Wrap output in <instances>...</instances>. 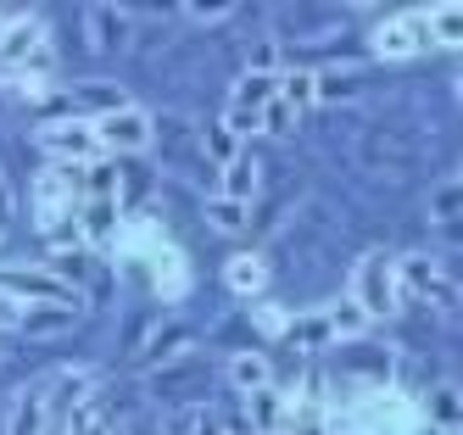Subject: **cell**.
Instances as JSON below:
<instances>
[{
	"mask_svg": "<svg viewBox=\"0 0 463 435\" xmlns=\"http://www.w3.org/2000/svg\"><path fill=\"white\" fill-rule=\"evenodd\" d=\"M184 17H195L202 28H218V23L235 17V6H184Z\"/></svg>",
	"mask_w": 463,
	"mask_h": 435,
	"instance_id": "cell-31",
	"label": "cell"
},
{
	"mask_svg": "<svg viewBox=\"0 0 463 435\" xmlns=\"http://www.w3.org/2000/svg\"><path fill=\"white\" fill-rule=\"evenodd\" d=\"M68 100H73V107H84L90 118H107V112L135 107V100H128V90H123L118 79H79V84L68 90Z\"/></svg>",
	"mask_w": 463,
	"mask_h": 435,
	"instance_id": "cell-11",
	"label": "cell"
},
{
	"mask_svg": "<svg viewBox=\"0 0 463 435\" xmlns=\"http://www.w3.org/2000/svg\"><path fill=\"white\" fill-rule=\"evenodd\" d=\"M40 45H45V17H40V12L6 17V23H0V73H12V67H23V61L34 56Z\"/></svg>",
	"mask_w": 463,
	"mask_h": 435,
	"instance_id": "cell-8",
	"label": "cell"
},
{
	"mask_svg": "<svg viewBox=\"0 0 463 435\" xmlns=\"http://www.w3.org/2000/svg\"><path fill=\"white\" fill-rule=\"evenodd\" d=\"M6 435H45V396H40V385H34V391H23V396L12 402Z\"/></svg>",
	"mask_w": 463,
	"mask_h": 435,
	"instance_id": "cell-20",
	"label": "cell"
},
{
	"mask_svg": "<svg viewBox=\"0 0 463 435\" xmlns=\"http://www.w3.org/2000/svg\"><path fill=\"white\" fill-rule=\"evenodd\" d=\"M73 318L79 313H68V307H34V301H23L17 329H28V335H56V329H73Z\"/></svg>",
	"mask_w": 463,
	"mask_h": 435,
	"instance_id": "cell-25",
	"label": "cell"
},
{
	"mask_svg": "<svg viewBox=\"0 0 463 435\" xmlns=\"http://www.w3.org/2000/svg\"><path fill=\"white\" fill-rule=\"evenodd\" d=\"M12 357V346H6V335H0V363H6Z\"/></svg>",
	"mask_w": 463,
	"mask_h": 435,
	"instance_id": "cell-32",
	"label": "cell"
},
{
	"mask_svg": "<svg viewBox=\"0 0 463 435\" xmlns=\"http://www.w3.org/2000/svg\"><path fill=\"white\" fill-rule=\"evenodd\" d=\"M424 218L436 223V229H452V223L463 218V179H458V174H447L436 190L424 195Z\"/></svg>",
	"mask_w": 463,
	"mask_h": 435,
	"instance_id": "cell-17",
	"label": "cell"
},
{
	"mask_svg": "<svg viewBox=\"0 0 463 435\" xmlns=\"http://www.w3.org/2000/svg\"><path fill=\"white\" fill-rule=\"evenodd\" d=\"M430 45V28H424V12H396L374 28V56L380 61H408Z\"/></svg>",
	"mask_w": 463,
	"mask_h": 435,
	"instance_id": "cell-6",
	"label": "cell"
},
{
	"mask_svg": "<svg viewBox=\"0 0 463 435\" xmlns=\"http://www.w3.org/2000/svg\"><path fill=\"white\" fill-rule=\"evenodd\" d=\"M285 402H290V408H285V435H335V430H329V408L313 391L285 396Z\"/></svg>",
	"mask_w": 463,
	"mask_h": 435,
	"instance_id": "cell-14",
	"label": "cell"
},
{
	"mask_svg": "<svg viewBox=\"0 0 463 435\" xmlns=\"http://www.w3.org/2000/svg\"><path fill=\"white\" fill-rule=\"evenodd\" d=\"M218 195L235 201V207H251V195H257V156L251 151H241L229 167H218Z\"/></svg>",
	"mask_w": 463,
	"mask_h": 435,
	"instance_id": "cell-15",
	"label": "cell"
},
{
	"mask_svg": "<svg viewBox=\"0 0 463 435\" xmlns=\"http://www.w3.org/2000/svg\"><path fill=\"white\" fill-rule=\"evenodd\" d=\"M95 368H56V374L40 385V396H45V419H68V413H79L84 402H95Z\"/></svg>",
	"mask_w": 463,
	"mask_h": 435,
	"instance_id": "cell-7",
	"label": "cell"
},
{
	"mask_svg": "<svg viewBox=\"0 0 463 435\" xmlns=\"http://www.w3.org/2000/svg\"><path fill=\"white\" fill-rule=\"evenodd\" d=\"M34 146L51 151L56 162H73V167H90L95 156V134H90V118H61V123H40L34 128Z\"/></svg>",
	"mask_w": 463,
	"mask_h": 435,
	"instance_id": "cell-5",
	"label": "cell"
},
{
	"mask_svg": "<svg viewBox=\"0 0 463 435\" xmlns=\"http://www.w3.org/2000/svg\"><path fill=\"white\" fill-rule=\"evenodd\" d=\"M174 435H235V430H229V419H218V413H207V408H195V413H184V419L174 424Z\"/></svg>",
	"mask_w": 463,
	"mask_h": 435,
	"instance_id": "cell-30",
	"label": "cell"
},
{
	"mask_svg": "<svg viewBox=\"0 0 463 435\" xmlns=\"http://www.w3.org/2000/svg\"><path fill=\"white\" fill-rule=\"evenodd\" d=\"M391 274H396V290H402V296L436 301L441 313L458 307V290H452V279L441 274V262L430 257V251H402V257H391Z\"/></svg>",
	"mask_w": 463,
	"mask_h": 435,
	"instance_id": "cell-3",
	"label": "cell"
},
{
	"mask_svg": "<svg viewBox=\"0 0 463 435\" xmlns=\"http://www.w3.org/2000/svg\"><path fill=\"white\" fill-rule=\"evenodd\" d=\"M241 151H246V146H241V140H235V134H229L223 123H207V128H202V156H207L213 167H229Z\"/></svg>",
	"mask_w": 463,
	"mask_h": 435,
	"instance_id": "cell-26",
	"label": "cell"
},
{
	"mask_svg": "<svg viewBox=\"0 0 463 435\" xmlns=\"http://www.w3.org/2000/svg\"><path fill=\"white\" fill-rule=\"evenodd\" d=\"M90 134H95V151L101 156H140L156 140V123H151L146 107H123V112H107V118H90Z\"/></svg>",
	"mask_w": 463,
	"mask_h": 435,
	"instance_id": "cell-2",
	"label": "cell"
},
{
	"mask_svg": "<svg viewBox=\"0 0 463 435\" xmlns=\"http://www.w3.org/2000/svg\"><path fill=\"white\" fill-rule=\"evenodd\" d=\"M241 67H246V79H279V40H269V33H262V40H251L246 51H241Z\"/></svg>",
	"mask_w": 463,
	"mask_h": 435,
	"instance_id": "cell-21",
	"label": "cell"
},
{
	"mask_svg": "<svg viewBox=\"0 0 463 435\" xmlns=\"http://www.w3.org/2000/svg\"><path fill=\"white\" fill-rule=\"evenodd\" d=\"M128 251L146 257L151 285H156V301H184L190 296V262H184V251L168 241V234H140Z\"/></svg>",
	"mask_w": 463,
	"mask_h": 435,
	"instance_id": "cell-4",
	"label": "cell"
},
{
	"mask_svg": "<svg viewBox=\"0 0 463 435\" xmlns=\"http://www.w3.org/2000/svg\"><path fill=\"white\" fill-rule=\"evenodd\" d=\"M363 79L352 61H324L313 67V107H346V100H357Z\"/></svg>",
	"mask_w": 463,
	"mask_h": 435,
	"instance_id": "cell-9",
	"label": "cell"
},
{
	"mask_svg": "<svg viewBox=\"0 0 463 435\" xmlns=\"http://www.w3.org/2000/svg\"><path fill=\"white\" fill-rule=\"evenodd\" d=\"M223 285H229V296H246V301H257L262 290H269V262H262L257 251L229 257V262H223Z\"/></svg>",
	"mask_w": 463,
	"mask_h": 435,
	"instance_id": "cell-13",
	"label": "cell"
},
{
	"mask_svg": "<svg viewBox=\"0 0 463 435\" xmlns=\"http://www.w3.org/2000/svg\"><path fill=\"white\" fill-rule=\"evenodd\" d=\"M84 33L95 51H123L128 33H135V17H128L123 6H90L84 12Z\"/></svg>",
	"mask_w": 463,
	"mask_h": 435,
	"instance_id": "cell-10",
	"label": "cell"
},
{
	"mask_svg": "<svg viewBox=\"0 0 463 435\" xmlns=\"http://www.w3.org/2000/svg\"><path fill=\"white\" fill-rule=\"evenodd\" d=\"M285 341H290L296 352H324V346H335V335H329V318H324V307H318V313H302V318H290Z\"/></svg>",
	"mask_w": 463,
	"mask_h": 435,
	"instance_id": "cell-19",
	"label": "cell"
},
{
	"mask_svg": "<svg viewBox=\"0 0 463 435\" xmlns=\"http://www.w3.org/2000/svg\"><path fill=\"white\" fill-rule=\"evenodd\" d=\"M223 374H229V385H235L241 396H251V391H262V385H274V363L262 357V352H235Z\"/></svg>",
	"mask_w": 463,
	"mask_h": 435,
	"instance_id": "cell-16",
	"label": "cell"
},
{
	"mask_svg": "<svg viewBox=\"0 0 463 435\" xmlns=\"http://www.w3.org/2000/svg\"><path fill=\"white\" fill-rule=\"evenodd\" d=\"M251 324H257V335H269V341H285L290 313H285V307H274V301H257V307H251Z\"/></svg>",
	"mask_w": 463,
	"mask_h": 435,
	"instance_id": "cell-29",
	"label": "cell"
},
{
	"mask_svg": "<svg viewBox=\"0 0 463 435\" xmlns=\"http://www.w3.org/2000/svg\"><path fill=\"white\" fill-rule=\"evenodd\" d=\"M346 296L357 301L363 313H369V324L380 318H396V307H402V290H396V274H391V257L385 251H363L357 268H352V285Z\"/></svg>",
	"mask_w": 463,
	"mask_h": 435,
	"instance_id": "cell-1",
	"label": "cell"
},
{
	"mask_svg": "<svg viewBox=\"0 0 463 435\" xmlns=\"http://www.w3.org/2000/svg\"><path fill=\"white\" fill-rule=\"evenodd\" d=\"M424 424L458 430V385H436V396H430V408H424Z\"/></svg>",
	"mask_w": 463,
	"mask_h": 435,
	"instance_id": "cell-28",
	"label": "cell"
},
{
	"mask_svg": "<svg viewBox=\"0 0 463 435\" xmlns=\"http://www.w3.org/2000/svg\"><path fill=\"white\" fill-rule=\"evenodd\" d=\"M285 391L279 385H262V391H251L246 396V424H251V435H285Z\"/></svg>",
	"mask_w": 463,
	"mask_h": 435,
	"instance_id": "cell-12",
	"label": "cell"
},
{
	"mask_svg": "<svg viewBox=\"0 0 463 435\" xmlns=\"http://www.w3.org/2000/svg\"><path fill=\"white\" fill-rule=\"evenodd\" d=\"M324 318H329V335H335V341H363V335H369V313H363L352 296H335L324 307Z\"/></svg>",
	"mask_w": 463,
	"mask_h": 435,
	"instance_id": "cell-18",
	"label": "cell"
},
{
	"mask_svg": "<svg viewBox=\"0 0 463 435\" xmlns=\"http://www.w3.org/2000/svg\"><path fill=\"white\" fill-rule=\"evenodd\" d=\"M184 346H190L184 324H168V335H151V341L140 346V363H146V368H168V357H179Z\"/></svg>",
	"mask_w": 463,
	"mask_h": 435,
	"instance_id": "cell-23",
	"label": "cell"
},
{
	"mask_svg": "<svg viewBox=\"0 0 463 435\" xmlns=\"http://www.w3.org/2000/svg\"><path fill=\"white\" fill-rule=\"evenodd\" d=\"M290 128H296V112L285 107L279 95H269V100H262V112H257V134H269V140H285Z\"/></svg>",
	"mask_w": 463,
	"mask_h": 435,
	"instance_id": "cell-27",
	"label": "cell"
},
{
	"mask_svg": "<svg viewBox=\"0 0 463 435\" xmlns=\"http://www.w3.org/2000/svg\"><path fill=\"white\" fill-rule=\"evenodd\" d=\"M246 213L251 207H235V201H223V195H207L202 201V218H207L213 234H241L246 229Z\"/></svg>",
	"mask_w": 463,
	"mask_h": 435,
	"instance_id": "cell-24",
	"label": "cell"
},
{
	"mask_svg": "<svg viewBox=\"0 0 463 435\" xmlns=\"http://www.w3.org/2000/svg\"><path fill=\"white\" fill-rule=\"evenodd\" d=\"M424 28H430V45H447V51H458V40H463V6H436V12H424Z\"/></svg>",
	"mask_w": 463,
	"mask_h": 435,
	"instance_id": "cell-22",
	"label": "cell"
}]
</instances>
